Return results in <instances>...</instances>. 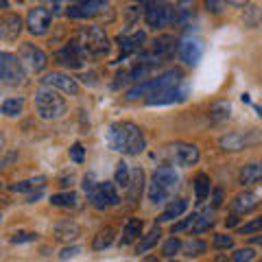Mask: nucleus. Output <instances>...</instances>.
<instances>
[{
	"mask_svg": "<svg viewBox=\"0 0 262 262\" xmlns=\"http://www.w3.org/2000/svg\"><path fill=\"white\" fill-rule=\"evenodd\" d=\"M107 144L110 149L118 151L122 155H140L146 149L144 131L129 120L114 122L107 129Z\"/></svg>",
	"mask_w": 262,
	"mask_h": 262,
	"instance_id": "obj_1",
	"label": "nucleus"
},
{
	"mask_svg": "<svg viewBox=\"0 0 262 262\" xmlns=\"http://www.w3.org/2000/svg\"><path fill=\"white\" fill-rule=\"evenodd\" d=\"M182 70H177V68H170L166 72H162V75L158 77H153V79H144L140 81V83H136L134 88H129L127 90V94L125 98L127 101H138V98H146V96H151L155 92H162V90H166V88H175L182 83Z\"/></svg>",
	"mask_w": 262,
	"mask_h": 262,
	"instance_id": "obj_2",
	"label": "nucleus"
},
{
	"mask_svg": "<svg viewBox=\"0 0 262 262\" xmlns=\"http://www.w3.org/2000/svg\"><path fill=\"white\" fill-rule=\"evenodd\" d=\"M179 186V175L173 166H160L155 168V173L151 175L149 182V201L151 203H166L170 196L175 194Z\"/></svg>",
	"mask_w": 262,
	"mask_h": 262,
	"instance_id": "obj_3",
	"label": "nucleus"
},
{
	"mask_svg": "<svg viewBox=\"0 0 262 262\" xmlns=\"http://www.w3.org/2000/svg\"><path fill=\"white\" fill-rule=\"evenodd\" d=\"M66 110H68V103L66 98L53 88H39L35 92V112L42 120H57L61 118Z\"/></svg>",
	"mask_w": 262,
	"mask_h": 262,
	"instance_id": "obj_4",
	"label": "nucleus"
},
{
	"mask_svg": "<svg viewBox=\"0 0 262 262\" xmlns=\"http://www.w3.org/2000/svg\"><path fill=\"white\" fill-rule=\"evenodd\" d=\"M142 9L144 22L155 31L168 27L175 20V7L168 0H142Z\"/></svg>",
	"mask_w": 262,
	"mask_h": 262,
	"instance_id": "obj_5",
	"label": "nucleus"
},
{
	"mask_svg": "<svg viewBox=\"0 0 262 262\" xmlns=\"http://www.w3.org/2000/svg\"><path fill=\"white\" fill-rule=\"evenodd\" d=\"M77 42L90 53V57H103L110 53V37L101 27H81L77 33Z\"/></svg>",
	"mask_w": 262,
	"mask_h": 262,
	"instance_id": "obj_6",
	"label": "nucleus"
},
{
	"mask_svg": "<svg viewBox=\"0 0 262 262\" xmlns=\"http://www.w3.org/2000/svg\"><path fill=\"white\" fill-rule=\"evenodd\" d=\"M262 142V131L249 129V131H232V134H225L219 138V146L221 151L225 153H238L245 151L249 146Z\"/></svg>",
	"mask_w": 262,
	"mask_h": 262,
	"instance_id": "obj_7",
	"label": "nucleus"
},
{
	"mask_svg": "<svg viewBox=\"0 0 262 262\" xmlns=\"http://www.w3.org/2000/svg\"><path fill=\"white\" fill-rule=\"evenodd\" d=\"M18 61L22 66L24 72H29V75H37V72H44L46 66H48V57L42 48H37L35 44H22L20 51H18Z\"/></svg>",
	"mask_w": 262,
	"mask_h": 262,
	"instance_id": "obj_8",
	"label": "nucleus"
},
{
	"mask_svg": "<svg viewBox=\"0 0 262 262\" xmlns=\"http://www.w3.org/2000/svg\"><path fill=\"white\" fill-rule=\"evenodd\" d=\"M88 196L96 210H107L114 206H120V194H118L114 182H98L92 190L88 192Z\"/></svg>",
	"mask_w": 262,
	"mask_h": 262,
	"instance_id": "obj_9",
	"label": "nucleus"
},
{
	"mask_svg": "<svg viewBox=\"0 0 262 262\" xmlns=\"http://www.w3.org/2000/svg\"><path fill=\"white\" fill-rule=\"evenodd\" d=\"M90 59V53L81 46L77 39L68 42L59 53L55 55V61L63 66V68H70V70H77V68H83V63Z\"/></svg>",
	"mask_w": 262,
	"mask_h": 262,
	"instance_id": "obj_10",
	"label": "nucleus"
},
{
	"mask_svg": "<svg viewBox=\"0 0 262 262\" xmlns=\"http://www.w3.org/2000/svg\"><path fill=\"white\" fill-rule=\"evenodd\" d=\"M24 75H27V72L22 70V66L18 61V55L0 51V83L18 85V83H22Z\"/></svg>",
	"mask_w": 262,
	"mask_h": 262,
	"instance_id": "obj_11",
	"label": "nucleus"
},
{
	"mask_svg": "<svg viewBox=\"0 0 262 262\" xmlns=\"http://www.w3.org/2000/svg\"><path fill=\"white\" fill-rule=\"evenodd\" d=\"M107 9V0H79V3L68 7V18L72 20H88V18H96Z\"/></svg>",
	"mask_w": 262,
	"mask_h": 262,
	"instance_id": "obj_12",
	"label": "nucleus"
},
{
	"mask_svg": "<svg viewBox=\"0 0 262 262\" xmlns=\"http://www.w3.org/2000/svg\"><path fill=\"white\" fill-rule=\"evenodd\" d=\"M51 22H53L51 11L44 9V7H33L27 15V31L35 37L46 35L48 29H51Z\"/></svg>",
	"mask_w": 262,
	"mask_h": 262,
	"instance_id": "obj_13",
	"label": "nucleus"
},
{
	"mask_svg": "<svg viewBox=\"0 0 262 262\" xmlns=\"http://www.w3.org/2000/svg\"><path fill=\"white\" fill-rule=\"evenodd\" d=\"M46 88H53V90H61V92L70 94V96H77L79 94V81L72 79L70 75H66V72H48V75H44V79H39Z\"/></svg>",
	"mask_w": 262,
	"mask_h": 262,
	"instance_id": "obj_14",
	"label": "nucleus"
},
{
	"mask_svg": "<svg viewBox=\"0 0 262 262\" xmlns=\"http://www.w3.org/2000/svg\"><path fill=\"white\" fill-rule=\"evenodd\" d=\"M168 153L177 166H194L199 162L201 153L196 144H188V142H175L173 146H168Z\"/></svg>",
	"mask_w": 262,
	"mask_h": 262,
	"instance_id": "obj_15",
	"label": "nucleus"
},
{
	"mask_svg": "<svg viewBox=\"0 0 262 262\" xmlns=\"http://www.w3.org/2000/svg\"><path fill=\"white\" fill-rule=\"evenodd\" d=\"M186 96H188V88L184 83H179L175 88H166V90H162V92L146 96L144 101H146V105H173V103H182Z\"/></svg>",
	"mask_w": 262,
	"mask_h": 262,
	"instance_id": "obj_16",
	"label": "nucleus"
},
{
	"mask_svg": "<svg viewBox=\"0 0 262 262\" xmlns=\"http://www.w3.org/2000/svg\"><path fill=\"white\" fill-rule=\"evenodd\" d=\"M24 29V22L18 13L0 15V42H15Z\"/></svg>",
	"mask_w": 262,
	"mask_h": 262,
	"instance_id": "obj_17",
	"label": "nucleus"
},
{
	"mask_svg": "<svg viewBox=\"0 0 262 262\" xmlns=\"http://www.w3.org/2000/svg\"><path fill=\"white\" fill-rule=\"evenodd\" d=\"M81 236V225L75 223V221L66 219V221H57L53 225V238L59 241V243H70V241H77Z\"/></svg>",
	"mask_w": 262,
	"mask_h": 262,
	"instance_id": "obj_18",
	"label": "nucleus"
},
{
	"mask_svg": "<svg viewBox=\"0 0 262 262\" xmlns=\"http://www.w3.org/2000/svg\"><path fill=\"white\" fill-rule=\"evenodd\" d=\"M179 55H182V61L186 66H196V63L201 61V57H203V42H201L199 37H188V39H184Z\"/></svg>",
	"mask_w": 262,
	"mask_h": 262,
	"instance_id": "obj_19",
	"label": "nucleus"
},
{
	"mask_svg": "<svg viewBox=\"0 0 262 262\" xmlns=\"http://www.w3.org/2000/svg\"><path fill=\"white\" fill-rule=\"evenodd\" d=\"M144 39H146L144 31H136V33H131V35H120L118 37V46H120V59L118 61H122L131 53L140 51L142 44H144Z\"/></svg>",
	"mask_w": 262,
	"mask_h": 262,
	"instance_id": "obj_20",
	"label": "nucleus"
},
{
	"mask_svg": "<svg viewBox=\"0 0 262 262\" xmlns=\"http://www.w3.org/2000/svg\"><path fill=\"white\" fill-rule=\"evenodd\" d=\"M260 182H262V160L245 164V166L241 168V173H238V184L253 186V184H260Z\"/></svg>",
	"mask_w": 262,
	"mask_h": 262,
	"instance_id": "obj_21",
	"label": "nucleus"
},
{
	"mask_svg": "<svg viewBox=\"0 0 262 262\" xmlns=\"http://www.w3.org/2000/svg\"><path fill=\"white\" fill-rule=\"evenodd\" d=\"M142 184H144V170L142 168H134V170H131V182L127 186V201H129V206H136V203L140 201Z\"/></svg>",
	"mask_w": 262,
	"mask_h": 262,
	"instance_id": "obj_22",
	"label": "nucleus"
},
{
	"mask_svg": "<svg viewBox=\"0 0 262 262\" xmlns=\"http://www.w3.org/2000/svg\"><path fill=\"white\" fill-rule=\"evenodd\" d=\"M258 203H260V196H258L256 192L245 190V192H241V194H236V196H234L232 210H234V212H241V214H245V212H251L253 208H258Z\"/></svg>",
	"mask_w": 262,
	"mask_h": 262,
	"instance_id": "obj_23",
	"label": "nucleus"
},
{
	"mask_svg": "<svg viewBox=\"0 0 262 262\" xmlns=\"http://www.w3.org/2000/svg\"><path fill=\"white\" fill-rule=\"evenodd\" d=\"M142 229H144V223L142 219H129L125 227H122V236H120V247L122 245H131L134 241H138L142 236Z\"/></svg>",
	"mask_w": 262,
	"mask_h": 262,
	"instance_id": "obj_24",
	"label": "nucleus"
},
{
	"mask_svg": "<svg viewBox=\"0 0 262 262\" xmlns=\"http://www.w3.org/2000/svg\"><path fill=\"white\" fill-rule=\"evenodd\" d=\"M188 210V201L186 199H173V201H168V206L164 208V212L160 214L158 219V223H170V221H175L184 214V212Z\"/></svg>",
	"mask_w": 262,
	"mask_h": 262,
	"instance_id": "obj_25",
	"label": "nucleus"
},
{
	"mask_svg": "<svg viewBox=\"0 0 262 262\" xmlns=\"http://www.w3.org/2000/svg\"><path fill=\"white\" fill-rule=\"evenodd\" d=\"M24 112V98L22 96H9L0 103V114L5 118H18Z\"/></svg>",
	"mask_w": 262,
	"mask_h": 262,
	"instance_id": "obj_26",
	"label": "nucleus"
},
{
	"mask_svg": "<svg viewBox=\"0 0 262 262\" xmlns=\"http://www.w3.org/2000/svg\"><path fill=\"white\" fill-rule=\"evenodd\" d=\"M229 116H232V103H229V101H216V103L210 105L208 118L214 122V125L229 120Z\"/></svg>",
	"mask_w": 262,
	"mask_h": 262,
	"instance_id": "obj_27",
	"label": "nucleus"
},
{
	"mask_svg": "<svg viewBox=\"0 0 262 262\" xmlns=\"http://www.w3.org/2000/svg\"><path fill=\"white\" fill-rule=\"evenodd\" d=\"M192 186H194V199H196V203H203L210 196V192H212V182H210V177L206 173H196Z\"/></svg>",
	"mask_w": 262,
	"mask_h": 262,
	"instance_id": "obj_28",
	"label": "nucleus"
},
{
	"mask_svg": "<svg viewBox=\"0 0 262 262\" xmlns=\"http://www.w3.org/2000/svg\"><path fill=\"white\" fill-rule=\"evenodd\" d=\"M46 186V177H31V179H24V182H15L9 186L11 192H31V190H44Z\"/></svg>",
	"mask_w": 262,
	"mask_h": 262,
	"instance_id": "obj_29",
	"label": "nucleus"
},
{
	"mask_svg": "<svg viewBox=\"0 0 262 262\" xmlns=\"http://www.w3.org/2000/svg\"><path fill=\"white\" fill-rule=\"evenodd\" d=\"M160 241H162V229L153 227L151 232H146L144 236H140V243H138V247H136V253H140V256H142V253L151 251Z\"/></svg>",
	"mask_w": 262,
	"mask_h": 262,
	"instance_id": "obj_30",
	"label": "nucleus"
},
{
	"mask_svg": "<svg viewBox=\"0 0 262 262\" xmlns=\"http://www.w3.org/2000/svg\"><path fill=\"white\" fill-rule=\"evenodd\" d=\"M129 182H131V166H129L125 160H120V162L116 164V170H114V184L127 190Z\"/></svg>",
	"mask_w": 262,
	"mask_h": 262,
	"instance_id": "obj_31",
	"label": "nucleus"
},
{
	"mask_svg": "<svg viewBox=\"0 0 262 262\" xmlns=\"http://www.w3.org/2000/svg\"><path fill=\"white\" fill-rule=\"evenodd\" d=\"M114 229L112 227H105V229H101L96 236H94V241H92V249H96V251H103V249H107L110 245L114 243Z\"/></svg>",
	"mask_w": 262,
	"mask_h": 262,
	"instance_id": "obj_32",
	"label": "nucleus"
},
{
	"mask_svg": "<svg viewBox=\"0 0 262 262\" xmlns=\"http://www.w3.org/2000/svg\"><path fill=\"white\" fill-rule=\"evenodd\" d=\"M51 206H55V208H75L77 206V194L72 190L57 192V194L51 196Z\"/></svg>",
	"mask_w": 262,
	"mask_h": 262,
	"instance_id": "obj_33",
	"label": "nucleus"
},
{
	"mask_svg": "<svg viewBox=\"0 0 262 262\" xmlns=\"http://www.w3.org/2000/svg\"><path fill=\"white\" fill-rule=\"evenodd\" d=\"M182 249H184V253H186V258H199V256H203V253H206L208 245L203 243V241H199V238H190L188 243L182 245Z\"/></svg>",
	"mask_w": 262,
	"mask_h": 262,
	"instance_id": "obj_34",
	"label": "nucleus"
},
{
	"mask_svg": "<svg viewBox=\"0 0 262 262\" xmlns=\"http://www.w3.org/2000/svg\"><path fill=\"white\" fill-rule=\"evenodd\" d=\"M182 245H184V243L179 241L177 236H173L170 241H166V243L162 245V256H166V258H175L177 253L182 251Z\"/></svg>",
	"mask_w": 262,
	"mask_h": 262,
	"instance_id": "obj_35",
	"label": "nucleus"
},
{
	"mask_svg": "<svg viewBox=\"0 0 262 262\" xmlns=\"http://www.w3.org/2000/svg\"><path fill=\"white\" fill-rule=\"evenodd\" d=\"M212 225H214V219H210V216H196L194 223H192V234H203V232H208Z\"/></svg>",
	"mask_w": 262,
	"mask_h": 262,
	"instance_id": "obj_36",
	"label": "nucleus"
},
{
	"mask_svg": "<svg viewBox=\"0 0 262 262\" xmlns=\"http://www.w3.org/2000/svg\"><path fill=\"white\" fill-rule=\"evenodd\" d=\"M238 232H241V234H247V236H249V234H256V232H262V216L247 221L245 225L238 227Z\"/></svg>",
	"mask_w": 262,
	"mask_h": 262,
	"instance_id": "obj_37",
	"label": "nucleus"
},
{
	"mask_svg": "<svg viewBox=\"0 0 262 262\" xmlns=\"http://www.w3.org/2000/svg\"><path fill=\"white\" fill-rule=\"evenodd\" d=\"M68 155H70V160L75 162V164H83V160H85V149H83V144H81V142H75V144L70 146Z\"/></svg>",
	"mask_w": 262,
	"mask_h": 262,
	"instance_id": "obj_38",
	"label": "nucleus"
},
{
	"mask_svg": "<svg viewBox=\"0 0 262 262\" xmlns=\"http://www.w3.org/2000/svg\"><path fill=\"white\" fill-rule=\"evenodd\" d=\"M234 238L227 234H214V249H232Z\"/></svg>",
	"mask_w": 262,
	"mask_h": 262,
	"instance_id": "obj_39",
	"label": "nucleus"
},
{
	"mask_svg": "<svg viewBox=\"0 0 262 262\" xmlns=\"http://www.w3.org/2000/svg\"><path fill=\"white\" fill-rule=\"evenodd\" d=\"M37 241V234L35 232H15L11 236V243L13 245H22V243H33Z\"/></svg>",
	"mask_w": 262,
	"mask_h": 262,
	"instance_id": "obj_40",
	"label": "nucleus"
},
{
	"mask_svg": "<svg viewBox=\"0 0 262 262\" xmlns=\"http://www.w3.org/2000/svg\"><path fill=\"white\" fill-rule=\"evenodd\" d=\"M253 258H256V251H253L251 247H245V249H238L234 253V262H251Z\"/></svg>",
	"mask_w": 262,
	"mask_h": 262,
	"instance_id": "obj_41",
	"label": "nucleus"
},
{
	"mask_svg": "<svg viewBox=\"0 0 262 262\" xmlns=\"http://www.w3.org/2000/svg\"><path fill=\"white\" fill-rule=\"evenodd\" d=\"M206 9L212 15H221L225 9V0H206Z\"/></svg>",
	"mask_w": 262,
	"mask_h": 262,
	"instance_id": "obj_42",
	"label": "nucleus"
},
{
	"mask_svg": "<svg viewBox=\"0 0 262 262\" xmlns=\"http://www.w3.org/2000/svg\"><path fill=\"white\" fill-rule=\"evenodd\" d=\"M194 219H196V214H192V216H186L184 221H179V223H173V227H170V232H173V234H179V232H184V229L192 227Z\"/></svg>",
	"mask_w": 262,
	"mask_h": 262,
	"instance_id": "obj_43",
	"label": "nucleus"
},
{
	"mask_svg": "<svg viewBox=\"0 0 262 262\" xmlns=\"http://www.w3.org/2000/svg\"><path fill=\"white\" fill-rule=\"evenodd\" d=\"M15 160H18V153H15V151H3V153H0V168L11 166Z\"/></svg>",
	"mask_w": 262,
	"mask_h": 262,
	"instance_id": "obj_44",
	"label": "nucleus"
},
{
	"mask_svg": "<svg viewBox=\"0 0 262 262\" xmlns=\"http://www.w3.org/2000/svg\"><path fill=\"white\" fill-rule=\"evenodd\" d=\"M79 253H81V247H77V245H72V247H66V249H61V253H59V260L75 258V256H79Z\"/></svg>",
	"mask_w": 262,
	"mask_h": 262,
	"instance_id": "obj_45",
	"label": "nucleus"
},
{
	"mask_svg": "<svg viewBox=\"0 0 262 262\" xmlns=\"http://www.w3.org/2000/svg\"><path fill=\"white\" fill-rule=\"evenodd\" d=\"M221 203H223V190H221V188H216L214 190V196H212V208H221Z\"/></svg>",
	"mask_w": 262,
	"mask_h": 262,
	"instance_id": "obj_46",
	"label": "nucleus"
},
{
	"mask_svg": "<svg viewBox=\"0 0 262 262\" xmlns=\"http://www.w3.org/2000/svg\"><path fill=\"white\" fill-rule=\"evenodd\" d=\"M227 5H232V7H247L249 5V0H225Z\"/></svg>",
	"mask_w": 262,
	"mask_h": 262,
	"instance_id": "obj_47",
	"label": "nucleus"
},
{
	"mask_svg": "<svg viewBox=\"0 0 262 262\" xmlns=\"http://www.w3.org/2000/svg\"><path fill=\"white\" fill-rule=\"evenodd\" d=\"M236 223H238V216H236V214H232V216H229V219L225 221V225H227V227H234Z\"/></svg>",
	"mask_w": 262,
	"mask_h": 262,
	"instance_id": "obj_48",
	"label": "nucleus"
},
{
	"mask_svg": "<svg viewBox=\"0 0 262 262\" xmlns=\"http://www.w3.org/2000/svg\"><path fill=\"white\" fill-rule=\"evenodd\" d=\"M3 151H5V134L0 131V153H3Z\"/></svg>",
	"mask_w": 262,
	"mask_h": 262,
	"instance_id": "obj_49",
	"label": "nucleus"
},
{
	"mask_svg": "<svg viewBox=\"0 0 262 262\" xmlns=\"http://www.w3.org/2000/svg\"><path fill=\"white\" fill-rule=\"evenodd\" d=\"M0 9H9V0H0Z\"/></svg>",
	"mask_w": 262,
	"mask_h": 262,
	"instance_id": "obj_50",
	"label": "nucleus"
},
{
	"mask_svg": "<svg viewBox=\"0 0 262 262\" xmlns=\"http://www.w3.org/2000/svg\"><path fill=\"white\" fill-rule=\"evenodd\" d=\"M251 243H253V245H262V236H253Z\"/></svg>",
	"mask_w": 262,
	"mask_h": 262,
	"instance_id": "obj_51",
	"label": "nucleus"
},
{
	"mask_svg": "<svg viewBox=\"0 0 262 262\" xmlns=\"http://www.w3.org/2000/svg\"><path fill=\"white\" fill-rule=\"evenodd\" d=\"M212 262H229V258L227 256H219V258H214Z\"/></svg>",
	"mask_w": 262,
	"mask_h": 262,
	"instance_id": "obj_52",
	"label": "nucleus"
},
{
	"mask_svg": "<svg viewBox=\"0 0 262 262\" xmlns=\"http://www.w3.org/2000/svg\"><path fill=\"white\" fill-rule=\"evenodd\" d=\"M146 262H158V260H155V258H149V260H146Z\"/></svg>",
	"mask_w": 262,
	"mask_h": 262,
	"instance_id": "obj_53",
	"label": "nucleus"
},
{
	"mask_svg": "<svg viewBox=\"0 0 262 262\" xmlns=\"http://www.w3.org/2000/svg\"><path fill=\"white\" fill-rule=\"evenodd\" d=\"M258 112H260V116H262V107H258Z\"/></svg>",
	"mask_w": 262,
	"mask_h": 262,
	"instance_id": "obj_54",
	"label": "nucleus"
},
{
	"mask_svg": "<svg viewBox=\"0 0 262 262\" xmlns=\"http://www.w3.org/2000/svg\"><path fill=\"white\" fill-rule=\"evenodd\" d=\"M0 223H3V214H0Z\"/></svg>",
	"mask_w": 262,
	"mask_h": 262,
	"instance_id": "obj_55",
	"label": "nucleus"
},
{
	"mask_svg": "<svg viewBox=\"0 0 262 262\" xmlns=\"http://www.w3.org/2000/svg\"><path fill=\"white\" fill-rule=\"evenodd\" d=\"M0 188H3V182H0Z\"/></svg>",
	"mask_w": 262,
	"mask_h": 262,
	"instance_id": "obj_56",
	"label": "nucleus"
},
{
	"mask_svg": "<svg viewBox=\"0 0 262 262\" xmlns=\"http://www.w3.org/2000/svg\"><path fill=\"white\" fill-rule=\"evenodd\" d=\"M258 262H262V260H258Z\"/></svg>",
	"mask_w": 262,
	"mask_h": 262,
	"instance_id": "obj_57",
	"label": "nucleus"
}]
</instances>
